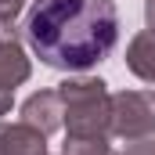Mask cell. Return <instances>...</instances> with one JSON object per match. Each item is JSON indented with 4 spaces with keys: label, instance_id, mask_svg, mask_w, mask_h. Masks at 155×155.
Masks as SVG:
<instances>
[{
    "label": "cell",
    "instance_id": "obj_8",
    "mask_svg": "<svg viewBox=\"0 0 155 155\" xmlns=\"http://www.w3.org/2000/svg\"><path fill=\"white\" fill-rule=\"evenodd\" d=\"M61 155H112L108 137H65Z\"/></svg>",
    "mask_w": 155,
    "mask_h": 155
},
{
    "label": "cell",
    "instance_id": "obj_9",
    "mask_svg": "<svg viewBox=\"0 0 155 155\" xmlns=\"http://www.w3.org/2000/svg\"><path fill=\"white\" fill-rule=\"evenodd\" d=\"M123 155H155V137H137V141H126V152Z\"/></svg>",
    "mask_w": 155,
    "mask_h": 155
},
{
    "label": "cell",
    "instance_id": "obj_7",
    "mask_svg": "<svg viewBox=\"0 0 155 155\" xmlns=\"http://www.w3.org/2000/svg\"><path fill=\"white\" fill-rule=\"evenodd\" d=\"M126 69L144 83H155V33L144 29L126 43Z\"/></svg>",
    "mask_w": 155,
    "mask_h": 155
},
{
    "label": "cell",
    "instance_id": "obj_14",
    "mask_svg": "<svg viewBox=\"0 0 155 155\" xmlns=\"http://www.w3.org/2000/svg\"><path fill=\"white\" fill-rule=\"evenodd\" d=\"M112 155H123V152H112Z\"/></svg>",
    "mask_w": 155,
    "mask_h": 155
},
{
    "label": "cell",
    "instance_id": "obj_1",
    "mask_svg": "<svg viewBox=\"0 0 155 155\" xmlns=\"http://www.w3.org/2000/svg\"><path fill=\"white\" fill-rule=\"evenodd\" d=\"M25 40L40 61L58 72H87L112 54L119 11L112 0H36Z\"/></svg>",
    "mask_w": 155,
    "mask_h": 155
},
{
    "label": "cell",
    "instance_id": "obj_10",
    "mask_svg": "<svg viewBox=\"0 0 155 155\" xmlns=\"http://www.w3.org/2000/svg\"><path fill=\"white\" fill-rule=\"evenodd\" d=\"M22 7H25V0H0V18L15 22V18L22 15Z\"/></svg>",
    "mask_w": 155,
    "mask_h": 155
},
{
    "label": "cell",
    "instance_id": "obj_13",
    "mask_svg": "<svg viewBox=\"0 0 155 155\" xmlns=\"http://www.w3.org/2000/svg\"><path fill=\"white\" fill-rule=\"evenodd\" d=\"M4 36H15V22H7V18H0V40Z\"/></svg>",
    "mask_w": 155,
    "mask_h": 155
},
{
    "label": "cell",
    "instance_id": "obj_12",
    "mask_svg": "<svg viewBox=\"0 0 155 155\" xmlns=\"http://www.w3.org/2000/svg\"><path fill=\"white\" fill-rule=\"evenodd\" d=\"M144 22H148V29L155 33V0H144Z\"/></svg>",
    "mask_w": 155,
    "mask_h": 155
},
{
    "label": "cell",
    "instance_id": "obj_2",
    "mask_svg": "<svg viewBox=\"0 0 155 155\" xmlns=\"http://www.w3.org/2000/svg\"><path fill=\"white\" fill-rule=\"evenodd\" d=\"M58 97L65 105V137H112V94L97 76H69L58 83Z\"/></svg>",
    "mask_w": 155,
    "mask_h": 155
},
{
    "label": "cell",
    "instance_id": "obj_6",
    "mask_svg": "<svg viewBox=\"0 0 155 155\" xmlns=\"http://www.w3.org/2000/svg\"><path fill=\"white\" fill-rule=\"evenodd\" d=\"M0 155H47V137L29 123H0Z\"/></svg>",
    "mask_w": 155,
    "mask_h": 155
},
{
    "label": "cell",
    "instance_id": "obj_4",
    "mask_svg": "<svg viewBox=\"0 0 155 155\" xmlns=\"http://www.w3.org/2000/svg\"><path fill=\"white\" fill-rule=\"evenodd\" d=\"M22 123H29L43 137L58 134L65 126V105H61L58 90H36V94H29L22 101Z\"/></svg>",
    "mask_w": 155,
    "mask_h": 155
},
{
    "label": "cell",
    "instance_id": "obj_3",
    "mask_svg": "<svg viewBox=\"0 0 155 155\" xmlns=\"http://www.w3.org/2000/svg\"><path fill=\"white\" fill-rule=\"evenodd\" d=\"M112 137L137 141L155 137V90H119L112 94Z\"/></svg>",
    "mask_w": 155,
    "mask_h": 155
},
{
    "label": "cell",
    "instance_id": "obj_5",
    "mask_svg": "<svg viewBox=\"0 0 155 155\" xmlns=\"http://www.w3.org/2000/svg\"><path fill=\"white\" fill-rule=\"evenodd\" d=\"M29 72H33V61H29L18 33L15 36H4L0 40V87L4 90H15V87H22L29 79Z\"/></svg>",
    "mask_w": 155,
    "mask_h": 155
},
{
    "label": "cell",
    "instance_id": "obj_11",
    "mask_svg": "<svg viewBox=\"0 0 155 155\" xmlns=\"http://www.w3.org/2000/svg\"><path fill=\"white\" fill-rule=\"evenodd\" d=\"M11 105H15V90H4V87H0V116H7Z\"/></svg>",
    "mask_w": 155,
    "mask_h": 155
}]
</instances>
